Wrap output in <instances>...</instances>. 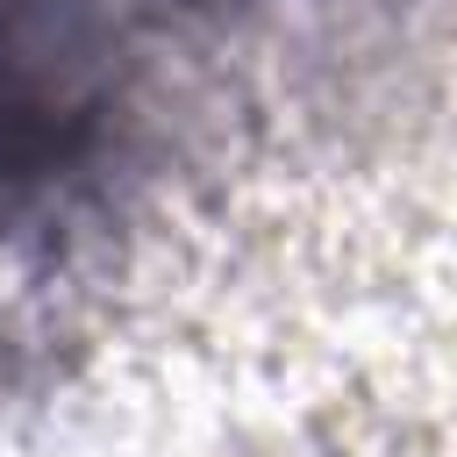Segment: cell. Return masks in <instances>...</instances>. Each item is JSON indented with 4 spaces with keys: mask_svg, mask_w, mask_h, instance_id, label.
Listing matches in <instances>:
<instances>
[{
    "mask_svg": "<svg viewBox=\"0 0 457 457\" xmlns=\"http://www.w3.org/2000/svg\"><path fill=\"white\" fill-rule=\"evenodd\" d=\"M114 114L100 0H0V186L71 171Z\"/></svg>",
    "mask_w": 457,
    "mask_h": 457,
    "instance_id": "cell-1",
    "label": "cell"
}]
</instances>
